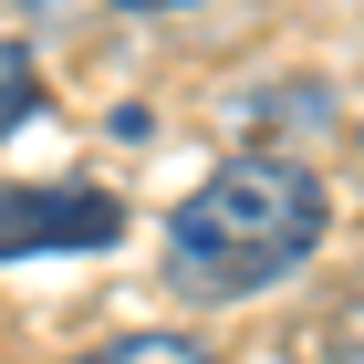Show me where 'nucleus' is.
<instances>
[{"label": "nucleus", "mask_w": 364, "mask_h": 364, "mask_svg": "<svg viewBox=\"0 0 364 364\" xmlns=\"http://www.w3.org/2000/svg\"><path fill=\"white\" fill-rule=\"evenodd\" d=\"M323 229H333V208H323V177L312 167L240 156V167L198 177L167 208V271L198 302H250V291H271L281 271H302L323 250Z\"/></svg>", "instance_id": "nucleus-1"}, {"label": "nucleus", "mask_w": 364, "mask_h": 364, "mask_svg": "<svg viewBox=\"0 0 364 364\" xmlns=\"http://www.w3.org/2000/svg\"><path fill=\"white\" fill-rule=\"evenodd\" d=\"M105 240H125V208L105 188H0V260L105 250Z\"/></svg>", "instance_id": "nucleus-2"}, {"label": "nucleus", "mask_w": 364, "mask_h": 364, "mask_svg": "<svg viewBox=\"0 0 364 364\" xmlns=\"http://www.w3.org/2000/svg\"><path fill=\"white\" fill-rule=\"evenodd\" d=\"M73 364H219V354H208V343H188V333H125V343L73 354Z\"/></svg>", "instance_id": "nucleus-3"}, {"label": "nucleus", "mask_w": 364, "mask_h": 364, "mask_svg": "<svg viewBox=\"0 0 364 364\" xmlns=\"http://www.w3.org/2000/svg\"><path fill=\"white\" fill-rule=\"evenodd\" d=\"M31 114H42V73H31L21 42H0V136H11V125H31Z\"/></svg>", "instance_id": "nucleus-4"}, {"label": "nucleus", "mask_w": 364, "mask_h": 364, "mask_svg": "<svg viewBox=\"0 0 364 364\" xmlns=\"http://www.w3.org/2000/svg\"><path fill=\"white\" fill-rule=\"evenodd\" d=\"M125 11H177V0H125Z\"/></svg>", "instance_id": "nucleus-5"}]
</instances>
